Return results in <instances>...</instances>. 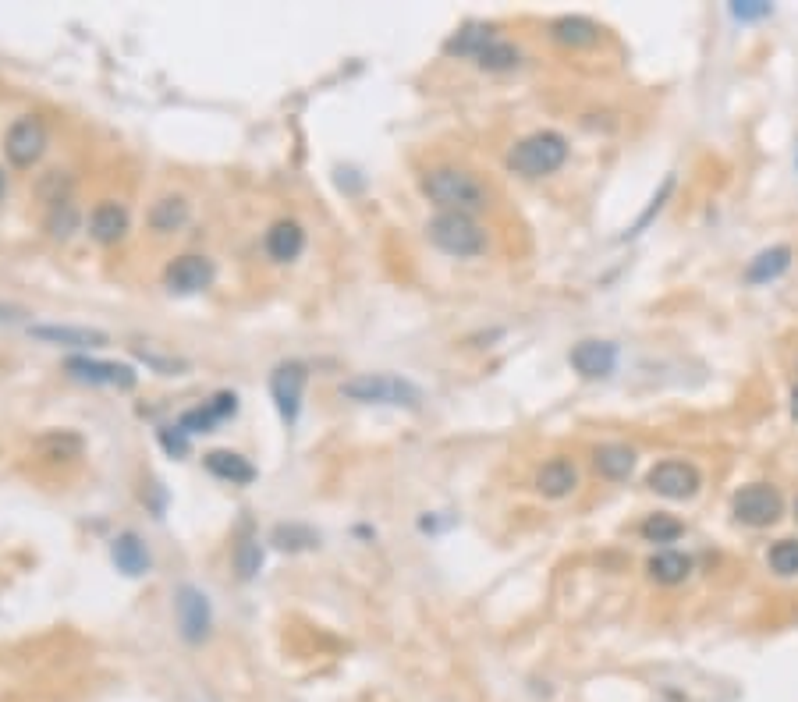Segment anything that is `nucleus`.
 <instances>
[{
	"label": "nucleus",
	"mask_w": 798,
	"mask_h": 702,
	"mask_svg": "<svg viewBox=\"0 0 798 702\" xmlns=\"http://www.w3.org/2000/svg\"><path fill=\"white\" fill-rule=\"evenodd\" d=\"M0 192H4V171H0Z\"/></svg>",
	"instance_id": "nucleus-37"
},
{
	"label": "nucleus",
	"mask_w": 798,
	"mask_h": 702,
	"mask_svg": "<svg viewBox=\"0 0 798 702\" xmlns=\"http://www.w3.org/2000/svg\"><path fill=\"white\" fill-rule=\"evenodd\" d=\"M423 192L444 213H479L490 203V192L476 174L462 171V167H437L423 178Z\"/></svg>",
	"instance_id": "nucleus-1"
},
{
	"label": "nucleus",
	"mask_w": 798,
	"mask_h": 702,
	"mask_svg": "<svg viewBox=\"0 0 798 702\" xmlns=\"http://www.w3.org/2000/svg\"><path fill=\"white\" fill-rule=\"evenodd\" d=\"M174 610H178L181 639L192 642V646H199V642L210 639L213 614H210V600H206V593H199L196 585H181L178 600H174Z\"/></svg>",
	"instance_id": "nucleus-6"
},
{
	"label": "nucleus",
	"mask_w": 798,
	"mask_h": 702,
	"mask_svg": "<svg viewBox=\"0 0 798 702\" xmlns=\"http://www.w3.org/2000/svg\"><path fill=\"white\" fill-rule=\"evenodd\" d=\"M4 153L15 167H32L47 153V125L40 117H22L8 128V139H4Z\"/></svg>",
	"instance_id": "nucleus-7"
},
{
	"label": "nucleus",
	"mask_w": 798,
	"mask_h": 702,
	"mask_svg": "<svg viewBox=\"0 0 798 702\" xmlns=\"http://www.w3.org/2000/svg\"><path fill=\"white\" fill-rule=\"evenodd\" d=\"M550 36H554L557 43H564V47H593L596 39H600V25L589 22V18L568 15L550 25Z\"/></svg>",
	"instance_id": "nucleus-19"
},
{
	"label": "nucleus",
	"mask_w": 798,
	"mask_h": 702,
	"mask_svg": "<svg viewBox=\"0 0 798 702\" xmlns=\"http://www.w3.org/2000/svg\"><path fill=\"white\" fill-rule=\"evenodd\" d=\"M788 266H791V249H788V245H774V249L759 252V256L752 259L749 270H745V281H749V284L777 281V277H781Z\"/></svg>",
	"instance_id": "nucleus-20"
},
{
	"label": "nucleus",
	"mask_w": 798,
	"mask_h": 702,
	"mask_svg": "<svg viewBox=\"0 0 798 702\" xmlns=\"http://www.w3.org/2000/svg\"><path fill=\"white\" fill-rule=\"evenodd\" d=\"M681 532H685V525L671 515H650L642 522V536L650 539V543H674Z\"/></svg>",
	"instance_id": "nucleus-27"
},
{
	"label": "nucleus",
	"mask_w": 798,
	"mask_h": 702,
	"mask_svg": "<svg viewBox=\"0 0 798 702\" xmlns=\"http://www.w3.org/2000/svg\"><path fill=\"white\" fill-rule=\"evenodd\" d=\"M770 4H763V0H738V4H731V15L738 18V22H756V18H767L770 15Z\"/></svg>",
	"instance_id": "nucleus-34"
},
{
	"label": "nucleus",
	"mask_w": 798,
	"mask_h": 702,
	"mask_svg": "<svg viewBox=\"0 0 798 702\" xmlns=\"http://www.w3.org/2000/svg\"><path fill=\"white\" fill-rule=\"evenodd\" d=\"M689 571H692V561L685 554H678V550H664V554H657L650 561V578H657V582H664V585L685 582Z\"/></svg>",
	"instance_id": "nucleus-25"
},
{
	"label": "nucleus",
	"mask_w": 798,
	"mask_h": 702,
	"mask_svg": "<svg viewBox=\"0 0 798 702\" xmlns=\"http://www.w3.org/2000/svg\"><path fill=\"white\" fill-rule=\"evenodd\" d=\"M426 231H430V242L437 245V249H444L447 256L465 259V256H479V252L486 249L483 227H479L469 213H437Z\"/></svg>",
	"instance_id": "nucleus-4"
},
{
	"label": "nucleus",
	"mask_w": 798,
	"mask_h": 702,
	"mask_svg": "<svg viewBox=\"0 0 798 702\" xmlns=\"http://www.w3.org/2000/svg\"><path fill=\"white\" fill-rule=\"evenodd\" d=\"M770 568L784 578L798 575V539H781L770 546Z\"/></svg>",
	"instance_id": "nucleus-29"
},
{
	"label": "nucleus",
	"mask_w": 798,
	"mask_h": 702,
	"mask_svg": "<svg viewBox=\"0 0 798 702\" xmlns=\"http://www.w3.org/2000/svg\"><path fill=\"white\" fill-rule=\"evenodd\" d=\"M791 415H795V419H798V387L791 390Z\"/></svg>",
	"instance_id": "nucleus-36"
},
{
	"label": "nucleus",
	"mask_w": 798,
	"mask_h": 702,
	"mask_svg": "<svg viewBox=\"0 0 798 702\" xmlns=\"http://www.w3.org/2000/svg\"><path fill=\"white\" fill-rule=\"evenodd\" d=\"M274 546L277 550H288V554H298V550H313V546H320V536H316L309 525L302 522H281L274 529Z\"/></svg>",
	"instance_id": "nucleus-23"
},
{
	"label": "nucleus",
	"mask_w": 798,
	"mask_h": 702,
	"mask_svg": "<svg viewBox=\"0 0 798 702\" xmlns=\"http://www.w3.org/2000/svg\"><path fill=\"white\" fill-rule=\"evenodd\" d=\"M185 433H210L213 426H217V419H213V412L210 408H192V412H185L181 415V422H178Z\"/></svg>",
	"instance_id": "nucleus-32"
},
{
	"label": "nucleus",
	"mask_w": 798,
	"mask_h": 702,
	"mask_svg": "<svg viewBox=\"0 0 798 702\" xmlns=\"http://www.w3.org/2000/svg\"><path fill=\"white\" fill-rule=\"evenodd\" d=\"M79 227V210H75V203H68V199H61V203L50 206V217H47V231L54 234V238H68L71 231Z\"/></svg>",
	"instance_id": "nucleus-28"
},
{
	"label": "nucleus",
	"mask_w": 798,
	"mask_h": 702,
	"mask_svg": "<svg viewBox=\"0 0 798 702\" xmlns=\"http://www.w3.org/2000/svg\"><path fill=\"white\" fill-rule=\"evenodd\" d=\"M160 447H164L171 458H185L188 454V433L185 429H160Z\"/></svg>",
	"instance_id": "nucleus-33"
},
{
	"label": "nucleus",
	"mask_w": 798,
	"mask_h": 702,
	"mask_svg": "<svg viewBox=\"0 0 798 702\" xmlns=\"http://www.w3.org/2000/svg\"><path fill=\"white\" fill-rule=\"evenodd\" d=\"M306 380H309V369L302 362H281L270 376V398H274L277 412L281 419L295 422L298 412H302V394H306Z\"/></svg>",
	"instance_id": "nucleus-5"
},
{
	"label": "nucleus",
	"mask_w": 798,
	"mask_h": 702,
	"mask_svg": "<svg viewBox=\"0 0 798 702\" xmlns=\"http://www.w3.org/2000/svg\"><path fill=\"white\" fill-rule=\"evenodd\" d=\"M306 249V231L295 220H277L270 231H266V252L274 263H291V259L302 256Z\"/></svg>",
	"instance_id": "nucleus-13"
},
{
	"label": "nucleus",
	"mask_w": 798,
	"mask_h": 702,
	"mask_svg": "<svg viewBox=\"0 0 798 702\" xmlns=\"http://www.w3.org/2000/svg\"><path fill=\"white\" fill-rule=\"evenodd\" d=\"M235 568H238V578H256V571L263 568V546L256 543V539H242L235 550Z\"/></svg>",
	"instance_id": "nucleus-30"
},
{
	"label": "nucleus",
	"mask_w": 798,
	"mask_h": 702,
	"mask_svg": "<svg viewBox=\"0 0 798 702\" xmlns=\"http://www.w3.org/2000/svg\"><path fill=\"white\" fill-rule=\"evenodd\" d=\"M493 39V32L490 29H483V25H469V29H462L458 32V36H451L447 39V54H458V57H472V61H476V54L479 50L486 47V43H490Z\"/></svg>",
	"instance_id": "nucleus-26"
},
{
	"label": "nucleus",
	"mask_w": 798,
	"mask_h": 702,
	"mask_svg": "<svg viewBox=\"0 0 798 702\" xmlns=\"http://www.w3.org/2000/svg\"><path fill=\"white\" fill-rule=\"evenodd\" d=\"M213 263L206 256H178L167 266V288L174 295H196V291L210 288Z\"/></svg>",
	"instance_id": "nucleus-11"
},
{
	"label": "nucleus",
	"mask_w": 798,
	"mask_h": 702,
	"mask_svg": "<svg viewBox=\"0 0 798 702\" xmlns=\"http://www.w3.org/2000/svg\"><path fill=\"white\" fill-rule=\"evenodd\" d=\"M593 465L600 476L607 479H625L628 472L635 468V451L625 444H603L593 451Z\"/></svg>",
	"instance_id": "nucleus-21"
},
{
	"label": "nucleus",
	"mask_w": 798,
	"mask_h": 702,
	"mask_svg": "<svg viewBox=\"0 0 798 702\" xmlns=\"http://www.w3.org/2000/svg\"><path fill=\"white\" fill-rule=\"evenodd\" d=\"M206 408H210V412H213V419L224 422V419H231V415L238 412V398H235V394H231V390H220L217 398L206 401Z\"/></svg>",
	"instance_id": "nucleus-35"
},
{
	"label": "nucleus",
	"mask_w": 798,
	"mask_h": 702,
	"mask_svg": "<svg viewBox=\"0 0 798 702\" xmlns=\"http://www.w3.org/2000/svg\"><path fill=\"white\" fill-rule=\"evenodd\" d=\"M650 490L653 493H660V497H667V500H685V497H692V493L699 490V472H696V465H689V461H678V458H671V461H660V465H653V472H650Z\"/></svg>",
	"instance_id": "nucleus-9"
},
{
	"label": "nucleus",
	"mask_w": 798,
	"mask_h": 702,
	"mask_svg": "<svg viewBox=\"0 0 798 702\" xmlns=\"http://www.w3.org/2000/svg\"><path fill=\"white\" fill-rule=\"evenodd\" d=\"M575 483H579V472H575V465L568 458H550L547 465L536 472V490L543 493V497H568V493L575 490Z\"/></svg>",
	"instance_id": "nucleus-16"
},
{
	"label": "nucleus",
	"mask_w": 798,
	"mask_h": 702,
	"mask_svg": "<svg viewBox=\"0 0 798 702\" xmlns=\"http://www.w3.org/2000/svg\"><path fill=\"white\" fill-rule=\"evenodd\" d=\"M203 461L210 476L224 479V483H231V486H249L252 479H256V468L249 465V458H242V454H235V451H210Z\"/></svg>",
	"instance_id": "nucleus-17"
},
{
	"label": "nucleus",
	"mask_w": 798,
	"mask_h": 702,
	"mask_svg": "<svg viewBox=\"0 0 798 702\" xmlns=\"http://www.w3.org/2000/svg\"><path fill=\"white\" fill-rule=\"evenodd\" d=\"M781 493L774 490V486H763V483H752L745 486V490L735 493V518L745 525H756V529H763V525H774L777 518H781Z\"/></svg>",
	"instance_id": "nucleus-8"
},
{
	"label": "nucleus",
	"mask_w": 798,
	"mask_h": 702,
	"mask_svg": "<svg viewBox=\"0 0 798 702\" xmlns=\"http://www.w3.org/2000/svg\"><path fill=\"white\" fill-rule=\"evenodd\" d=\"M68 373L82 383H107V387H135V369L121 366V362H100V359H86V355H75L68 359Z\"/></svg>",
	"instance_id": "nucleus-10"
},
{
	"label": "nucleus",
	"mask_w": 798,
	"mask_h": 702,
	"mask_svg": "<svg viewBox=\"0 0 798 702\" xmlns=\"http://www.w3.org/2000/svg\"><path fill=\"white\" fill-rule=\"evenodd\" d=\"M568 160V142L557 132H536L529 139H522L508 153V167L522 178H543V174H554L557 167Z\"/></svg>",
	"instance_id": "nucleus-3"
},
{
	"label": "nucleus",
	"mask_w": 798,
	"mask_h": 702,
	"mask_svg": "<svg viewBox=\"0 0 798 702\" xmlns=\"http://www.w3.org/2000/svg\"><path fill=\"white\" fill-rule=\"evenodd\" d=\"M518 61H522V54H518L515 43H508V39H497V36H493L490 43H486V47L476 54V64H479V68H486V71L518 68Z\"/></svg>",
	"instance_id": "nucleus-24"
},
{
	"label": "nucleus",
	"mask_w": 798,
	"mask_h": 702,
	"mask_svg": "<svg viewBox=\"0 0 798 702\" xmlns=\"http://www.w3.org/2000/svg\"><path fill=\"white\" fill-rule=\"evenodd\" d=\"M795 511H798V504H795Z\"/></svg>",
	"instance_id": "nucleus-38"
},
{
	"label": "nucleus",
	"mask_w": 798,
	"mask_h": 702,
	"mask_svg": "<svg viewBox=\"0 0 798 702\" xmlns=\"http://www.w3.org/2000/svg\"><path fill=\"white\" fill-rule=\"evenodd\" d=\"M40 447L47 458H75L82 451V440L71 437V433H54V437H43Z\"/></svg>",
	"instance_id": "nucleus-31"
},
{
	"label": "nucleus",
	"mask_w": 798,
	"mask_h": 702,
	"mask_svg": "<svg viewBox=\"0 0 798 702\" xmlns=\"http://www.w3.org/2000/svg\"><path fill=\"white\" fill-rule=\"evenodd\" d=\"M185 220H188V203L181 195H164V199H157L153 210H149V227L160 234L178 231V227H185Z\"/></svg>",
	"instance_id": "nucleus-22"
},
{
	"label": "nucleus",
	"mask_w": 798,
	"mask_h": 702,
	"mask_svg": "<svg viewBox=\"0 0 798 702\" xmlns=\"http://www.w3.org/2000/svg\"><path fill=\"white\" fill-rule=\"evenodd\" d=\"M29 334L36 341L64 344V348H103L107 344L103 330H89V327H29Z\"/></svg>",
	"instance_id": "nucleus-18"
},
{
	"label": "nucleus",
	"mask_w": 798,
	"mask_h": 702,
	"mask_svg": "<svg viewBox=\"0 0 798 702\" xmlns=\"http://www.w3.org/2000/svg\"><path fill=\"white\" fill-rule=\"evenodd\" d=\"M110 561L118 564V571H125L128 578H139L149 571V550L135 532H121L114 543H110Z\"/></svg>",
	"instance_id": "nucleus-15"
},
{
	"label": "nucleus",
	"mask_w": 798,
	"mask_h": 702,
	"mask_svg": "<svg viewBox=\"0 0 798 702\" xmlns=\"http://www.w3.org/2000/svg\"><path fill=\"white\" fill-rule=\"evenodd\" d=\"M572 366L575 373H582L586 380H600V376H611L618 366V348L611 341H582L572 348Z\"/></svg>",
	"instance_id": "nucleus-12"
},
{
	"label": "nucleus",
	"mask_w": 798,
	"mask_h": 702,
	"mask_svg": "<svg viewBox=\"0 0 798 702\" xmlns=\"http://www.w3.org/2000/svg\"><path fill=\"white\" fill-rule=\"evenodd\" d=\"M89 234L100 245H118L128 234V210L121 203H100L89 217Z\"/></svg>",
	"instance_id": "nucleus-14"
},
{
	"label": "nucleus",
	"mask_w": 798,
	"mask_h": 702,
	"mask_svg": "<svg viewBox=\"0 0 798 702\" xmlns=\"http://www.w3.org/2000/svg\"><path fill=\"white\" fill-rule=\"evenodd\" d=\"M341 398L359 401V405H398V408H419L423 390L412 380H401L394 373H366L355 380L341 383Z\"/></svg>",
	"instance_id": "nucleus-2"
}]
</instances>
